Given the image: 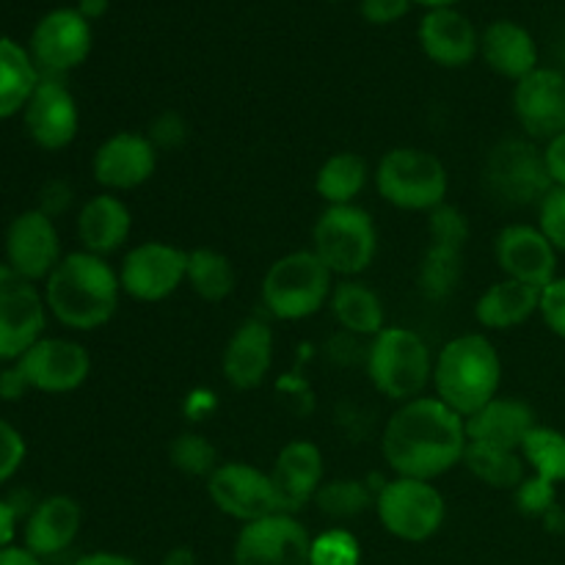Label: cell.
Here are the masks:
<instances>
[{"label": "cell", "mask_w": 565, "mask_h": 565, "mask_svg": "<svg viewBox=\"0 0 565 565\" xmlns=\"http://www.w3.org/2000/svg\"><path fill=\"white\" fill-rule=\"evenodd\" d=\"M6 265L28 281H47L55 265L64 259L61 254V237L55 230V218L44 215L42 210H22L14 215L6 230Z\"/></svg>", "instance_id": "obj_16"}, {"label": "cell", "mask_w": 565, "mask_h": 565, "mask_svg": "<svg viewBox=\"0 0 565 565\" xmlns=\"http://www.w3.org/2000/svg\"><path fill=\"white\" fill-rule=\"evenodd\" d=\"M544 163L555 188H565V130L561 136L550 138L544 147Z\"/></svg>", "instance_id": "obj_47"}, {"label": "cell", "mask_w": 565, "mask_h": 565, "mask_svg": "<svg viewBox=\"0 0 565 565\" xmlns=\"http://www.w3.org/2000/svg\"><path fill=\"white\" fill-rule=\"evenodd\" d=\"M235 265H232V259L226 254L215 252V248H193V252H188L185 285L202 301H226L232 296V290H235Z\"/></svg>", "instance_id": "obj_33"}, {"label": "cell", "mask_w": 565, "mask_h": 565, "mask_svg": "<svg viewBox=\"0 0 565 565\" xmlns=\"http://www.w3.org/2000/svg\"><path fill=\"white\" fill-rule=\"evenodd\" d=\"M502 386V359L486 334H461L434 362V390L463 419L494 401Z\"/></svg>", "instance_id": "obj_3"}, {"label": "cell", "mask_w": 565, "mask_h": 565, "mask_svg": "<svg viewBox=\"0 0 565 565\" xmlns=\"http://www.w3.org/2000/svg\"><path fill=\"white\" fill-rule=\"evenodd\" d=\"M270 480H274L276 500H279V513L296 516L307 502H315V494L326 483L323 452L315 441H287L276 456Z\"/></svg>", "instance_id": "obj_21"}, {"label": "cell", "mask_w": 565, "mask_h": 565, "mask_svg": "<svg viewBox=\"0 0 565 565\" xmlns=\"http://www.w3.org/2000/svg\"><path fill=\"white\" fill-rule=\"evenodd\" d=\"M381 527L406 544H423L441 530L447 505L430 480L392 478L375 494Z\"/></svg>", "instance_id": "obj_8"}, {"label": "cell", "mask_w": 565, "mask_h": 565, "mask_svg": "<svg viewBox=\"0 0 565 565\" xmlns=\"http://www.w3.org/2000/svg\"><path fill=\"white\" fill-rule=\"evenodd\" d=\"M417 276L419 290L430 301H445V298H450L463 276V246L430 241L428 248H425L423 263H419Z\"/></svg>", "instance_id": "obj_34"}, {"label": "cell", "mask_w": 565, "mask_h": 565, "mask_svg": "<svg viewBox=\"0 0 565 565\" xmlns=\"http://www.w3.org/2000/svg\"><path fill=\"white\" fill-rule=\"evenodd\" d=\"M47 303L33 281L0 263V362H17L44 337Z\"/></svg>", "instance_id": "obj_11"}, {"label": "cell", "mask_w": 565, "mask_h": 565, "mask_svg": "<svg viewBox=\"0 0 565 565\" xmlns=\"http://www.w3.org/2000/svg\"><path fill=\"white\" fill-rule=\"evenodd\" d=\"M75 9L81 11L88 22H92V20H99V17L110 9V0H77Z\"/></svg>", "instance_id": "obj_52"}, {"label": "cell", "mask_w": 565, "mask_h": 565, "mask_svg": "<svg viewBox=\"0 0 565 565\" xmlns=\"http://www.w3.org/2000/svg\"><path fill=\"white\" fill-rule=\"evenodd\" d=\"M539 315L550 326L552 334L565 340V276H557L552 285L541 290V309Z\"/></svg>", "instance_id": "obj_44"}, {"label": "cell", "mask_w": 565, "mask_h": 565, "mask_svg": "<svg viewBox=\"0 0 565 565\" xmlns=\"http://www.w3.org/2000/svg\"><path fill=\"white\" fill-rule=\"evenodd\" d=\"M25 392H31V386H28L17 362H11L9 367H0V401H20Z\"/></svg>", "instance_id": "obj_48"}, {"label": "cell", "mask_w": 565, "mask_h": 565, "mask_svg": "<svg viewBox=\"0 0 565 565\" xmlns=\"http://www.w3.org/2000/svg\"><path fill=\"white\" fill-rule=\"evenodd\" d=\"M312 535L296 516L274 513L243 524L235 539L232 565H309Z\"/></svg>", "instance_id": "obj_13"}, {"label": "cell", "mask_w": 565, "mask_h": 565, "mask_svg": "<svg viewBox=\"0 0 565 565\" xmlns=\"http://www.w3.org/2000/svg\"><path fill=\"white\" fill-rule=\"evenodd\" d=\"M494 257L505 279L524 281L539 290L557 279V248L539 226H505L494 241Z\"/></svg>", "instance_id": "obj_20"}, {"label": "cell", "mask_w": 565, "mask_h": 565, "mask_svg": "<svg viewBox=\"0 0 565 565\" xmlns=\"http://www.w3.org/2000/svg\"><path fill=\"white\" fill-rule=\"evenodd\" d=\"M28 53L42 75H66L92 53V22L77 9H53L33 28Z\"/></svg>", "instance_id": "obj_14"}, {"label": "cell", "mask_w": 565, "mask_h": 565, "mask_svg": "<svg viewBox=\"0 0 565 565\" xmlns=\"http://www.w3.org/2000/svg\"><path fill=\"white\" fill-rule=\"evenodd\" d=\"M22 125H25L28 138L47 152H58L75 141L81 110L61 77L42 75L36 92L31 94L22 110Z\"/></svg>", "instance_id": "obj_17"}, {"label": "cell", "mask_w": 565, "mask_h": 565, "mask_svg": "<svg viewBox=\"0 0 565 565\" xmlns=\"http://www.w3.org/2000/svg\"><path fill=\"white\" fill-rule=\"evenodd\" d=\"M17 524H20V511H17L14 502L0 500V550L14 546Z\"/></svg>", "instance_id": "obj_49"}, {"label": "cell", "mask_w": 565, "mask_h": 565, "mask_svg": "<svg viewBox=\"0 0 565 565\" xmlns=\"http://www.w3.org/2000/svg\"><path fill=\"white\" fill-rule=\"evenodd\" d=\"M375 191L386 204L408 213H434L447 202L450 177L434 152L419 147H395L375 166Z\"/></svg>", "instance_id": "obj_6"}, {"label": "cell", "mask_w": 565, "mask_h": 565, "mask_svg": "<svg viewBox=\"0 0 565 565\" xmlns=\"http://www.w3.org/2000/svg\"><path fill=\"white\" fill-rule=\"evenodd\" d=\"M160 565H199L196 552L188 550V546H174V550L166 552L163 563Z\"/></svg>", "instance_id": "obj_53"}, {"label": "cell", "mask_w": 565, "mask_h": 565, "mask_svg": "<svg viewBox=\"0 0 565 565\" xmlns=\"http://www.w3.org/2000/svg\"><path fill=\"white\" fill-rule=\"evenodd\" d=\"M188 252L163 241L132 246L119 265L121 292L136 301L158 303L185 285Z\"/></svg>", "instance_id": "obj_10"}, {"label": "cell", "mask_w": 565, "mask_h": 565, "mask_svg": "<svg viewBox=\"0 0 565 565\" xmlns=\"http://www.w3.org/2000/svg\"><path fill=\"white\" fill-rule=\"evenodd\" d=\"M72 565H138V561H132L130 555H119V552H88Z\"/></svg>", "instance_id": "obj_50"}, {"label": "cell", "mask_w": 565, "mask_h": 565, "mask_svg": "<svg viewBox=\"0 0 565 565\" xmlns=\"http://www.w3.org/2000/svg\"><path fill=\"white\" fill-rule=\"evenodd\" d=\"M0 565H44L42 557L33 555L25 546H6L0 550Z\"/></svg>", "instance_id": "obj_51"}, {"label": "cell", "mask_w": 565, "mask_h": 565, "mask_svg": "<svg viewBox=\"0 0 565 565\" xmlns=\"http://www.w3.org/2000/svg\"><path fill=\"white\" fill-rule=\"evenodd\" d=\"M274 331L265 320L248 318L230 337L221 356V373L237 392H252L265 384L274 367Z\"/></svg>", "instance_id": "obj_22"}, {"label": "cell", "mask_w": 565, "mask_h": 565, "mask_svg": "<svg viewBox=\"0 0 565 565\" xmlns=\"http://www.w3.org/2000/svg\"><path fill=\"white\" fill-rule=\"evenodd\" d=\"M419 47L434 64L461 70L480 55V33L458 9H434L419 22Z\"/></svg>", "instance_id": "obj_23"}, {"label": "cell", "mask_w": 565, "mask_h": 565, "mask_svg": "<svg viewBox=\"0 0 565 565\" xmlns=\"http://www.w3.org/2000/svg\"><path fill=\"white\" fill-rule=\"evenodd\" d=\"M541 309V290L516 279H500L478 298L475 318L483 329L511 331L527 323Z\"/></svg>", "instance_id": "obj_28"}, {"label": "cell", "mask_w": 565, "mask_h": 565, "mask_svg": "<svg viewBox=\"0 0 565 565\" xmlns=\"http://www.w3.org/2000/svg\"><path fill=\"white\" fill-rule=\"evenodd\" d=\"M483 182L497 202L508 207H530L544 202L552 191L544 149L527 138H505L489 152L483 166Z\"/></svg>", "instance_id": "obj_9"}, {"label": "cell", "mask_w": 565, "mask_h": 565, "mask_svg": "<svg viewBox=\"0 0 565 565\" xmlns=\"http://www.w3.org/2000/svg\"><path fill=\"white\" fill-rule=\"evenodd\" d=\"M72 204V188L66 185V182L61 180H53L47 182V185L42 188V199H39V210H42L44 215H50V218H55V215L64 213L66 207Z\"/></svg>", "instance_id": "obj_46"}, {"label": "cell", "mask_w": 565, "mask_h": 565, "mask_svg": "<svg viewBox=\"0 0 565 565\" xmlns=\"http://www.w3.org/2000/svg\"><path fill=\"white\" fill-rule=\"evenodd\" d=\"M312 252L334 276H362L379 252V232L367 210L359 204L326 207L312 230Z\"/></svg>", "instance_id": "obj_7"}, {"label": "cell", "mask_w": 565, "mask_h": 565, "mask_svg": "<svg viewBox=\"0 0 565 565\" xmlns=\"http://www.w3.org/2000/svg\"><path fill=\"white\" fill-rule=\"evenodd\" d=\"M315 505L323 516L345 522V519L362 516L367 508H375V494L364 480L337 478L320 486L318 494H315Z\"/></svg>", "instance_id": "obj_35"}, {"label": "cell", "mask_w": 565, "mask_h": 565, "mask_svg": "<svg viewBox=\"0 0 565 565\" xmlns=\"http://www.w3.org/2000/svg\"><path fill=\"white\" fill-rule=\"evenodd\" d=\"M158 169V149L147 132L119 130L105 138L92 160V174L108 193L136 191L152 180Z\"/></svg>", "instance_id": "obj_18"}, {"label": "cell", "mask_w": 565, "mask_h": 565, "mask_svg": "<svg viewBox=\"0 0 565 565\" xmlns=\"http://www.w3.org/2000/svg\"><path fill=\"white\" fill-rule=\"evenodd\" d=\"M513 114L530 138L550 141L565 130V75L539 66L513 88Z\"/></svg>", "instance_id": "obj_19"}, {"label": "cell", "mask_w": 565, "mask_h": 565, "mask_svg": "<svg viewBox=\"0 0 565 565\" xmlns=\"http://www.w3.org/2000/svg\"><path fill=\"white\" fill-rule=\"evenodd\" d=\"M370 166L359 152H337L318 169L315 191L323 199L326 207L334 204H356L362 191L367 188Z\"/></svg>", "instance_id": "obj_31"}, {"label": "cell", "mask_w": 565, "mask_h": 565, "mask_svg": "<svg viewBox=\"0 0 565 565\" xmlns=\"http://www.w3.org/2000/svg\"><path fill=\"white\" fill-rule=\"evenodd\" d=\"M461 463L480 480V483L491 486V489L516 491L519 486H522V480L527 478V463H524L522 452L502 450V447L491 445H478V441H469Z\"/></svg>", "instance_id": "obj_32"}, {"label": "cell", "mask_w": 565, "mask_h": 565, "mask_svg": "<svg viewBox=\"0 0 565 565\" xmlns=\"http://www.w3.org/2000/svg\"><path fill=\"white\" fill-rule=\"evenodd\" d=\"M83 524V508L75 497L53 494L39 500L22 524V546L36 557L61 555L75 544Z\"/></svg>", "instance_id": "obj_24"}, {"label": "cell", "mask_w": 565, "mask_h": 565, "mask_svg": "<svg viewBox=\"0 0 565 565\" xmlns=\"http://www.w3.org/2000/svg\"><path fill=\"white\" fill-rule=\"evenodd\" d=\"M434 362L428 342L406 326H386L367 348L370 381L395 403L423 397L425 386L434 381Z\"/></svg>", "instance_id": "obj_4"}, {"label": "cell", "mask_w": 565, "mask_h": 565, "mask_svg": "<svg viewBox=\"0 0 565 565\" xmlns=\"http://www.w3.org/2000/svg\"><path fill=\"white\" fill-rule=\"evenodd\" d=\"M207 497L224 516L241 524L279 513L270 472L246 461H226L207 478Z\"/></svg>", "instance_id": "obj_12"}, {"label": "cell", "mask_w": 565, "mask_h": 565, "mask_svg": "<svg viewBox=\"0 0 565 565\" xmlns=\"http://www.w3.org/2000/svg\"><path fill=\"white\" fill-rule=\"evenodd\" d=\"M334 320L348 331V334L356 337H370L386 329V309L381 301L379 292L373 287H367L359 279H342L334 285L329 301Z\"/></svg>", "instance_id": "obj_29"}, {"label": "cell", "mask_w": 565, "mask_h": 565, "mask_svg": "<svg viewBox=\"0 0 565 565\" xmlns=\"http://www.w3.org/2000/svg\"><path fill=\"white\" fill-rule=\"evenodd\" d=\"M428 241L436 243H452V246H463L469 243V218L452 204H441L434 213H428Z\"/></svg>", "instance_id": "obj_40"}, {"label": "cell", "mask_w": 565, "mask_h": 565, "mask_svg": "<svg viewBox=\"0 0 565 565\" xmlns=\"http://www.w3.org/2000/svg\"><path fill=\"white\" fill-rule=\"evenodd\" d=\"M467 445V419L436 395L401 403L381 436V452L395 478L430 483L463 461Z\"/></svg>", "instance_id": "obj_1"}, {"label": "cell", "mask_w": 565, "mask_h": 565, "mask_svg": "<svg viewBox=\"0 0 565 565\" xmlns=\"http://www.w3.org/2000/svg\"><path fill=\"white\" fill-rule=\"evenodd\" d=\"M25 439L11 423L0 419V486L9 483L25 461Z\"/></svg>", "instance_id": "obj_43"}, {"label": "cell", "mask_w": 565, "mask_h": 565, "mask_svg": "<svg viewBox=\"0 0 565 565\" xmlns=\"http://www.w3.org/2000/svg\"><path fill=\"white\" fill-rule=\"evenodd\" d=\"M522 458L533 475L550 480V483H565V434L546 425H535L522 445Z\"/></svg>", "instance_id": "obj_36"}, {"label": "cell", "mask_w": 565, "mask_h": 565, "mask_svg": "<svg viewBox=\"0 0 565 565\" xmlns=\"http://www.w3.org/2000/svg\"><path fill=\"white\" fill-rule=\"evenodd\" d=\"M513 497H516V508L524 516L544 519L557 505V486L539 478V475H527L522 486L513 491Z\"/></svg>", "instance_id": "obj_39"}, {"label": "cell", "mask_w": 565, "mask_h": 565, "mask_svg": "<svg viewBox=\"0 0 565 565\" xmlns=\"http://www.w3.org/2000/svg\"><path fill=\"white\" fill-rule=\"evenodd\" d=\"M39 81L42 72L33 64L31 53L14 39L0 36V119L22 114Z\"/></svg>", "instance_id": "obj_30"}, {"label": "cell", "mask_w": 565, "mask_h": 565, "mask_svg": "<svg viewBox=\"0 0 565 565\" xmlns=\"http://www.w3.org/2000/svg\"><path fill=\"white\" fill-rule=\"evenodd\" d=\"M414 0H362V17L370 25H392L412 11Z\"/></svg>", "instance_id": "obj_45"}, {"label": "cell", "mask_w": 565, "mask_h": 565, "mask_svg": "<svg viewBox=\"0 0 565 565\" xmlns=\"http://www.w3.org/2000/svg\"><path fill=\"white\" fill-rule=\"evenodd\" d=\"M132 213L125 199L116 193H99L92 196L77 213V237L83 243V252H92L97 257H108L116 248H121L130 237Z\"/></svg>", "instance_id": "obj_27"}, {"label": "cell", "mask_w": 565, "mask_h": 565, "mask_svg": "<svg viewBox=\"0 0 565 565\" xmlns=\"http://www.w3.org/2000/svg\"><path fill=\"white\" fill-rule=\"evenodd\" d=\"M414 3L425 6L428 11H434V9H456L461 0H414Z\"/></svg>", "instance_id": "obj_54"}, {"label": "cell", "mask_w": 565, "mask_h": 565, "mask_svg": "<svg viewBox=\"0 0 565 565\" xmlns=\"http://www.w3.org/2000/svg\"><path fill=\"white\" fill-rule=\"evenodd\" d=\"M188 136H191V127H188L185 116L177 114V110H160L147 127V138L152 141V147L158 149V152H174V149H182Z\"/></svg>", "instance_id": "obj_41"}, {"label": "cell", "mask_w": 565, "mask_h": 565, "mask_svg": "<svg viewBox=\"0 0 565 565\" xmlns=\"http://www.w3.org/2000/svg\"><path fill=\"white\" fill-rule=\"evenodd\" d=\"M47 312L61 326L75 331H94L108 323L119 309V270L108 259L92 252L64 254L53 274L44 281Z\"/></svg>", "instance_id": "obj_2"}, {"label": "cell", "mask_w": 565, "mask_h": 565, "mask_svg": "<svg viewBox=\"0 0 565 565\" xmlns=\"http://www.w3.org/2000/svg\"><path fill=\"white\" fill-rule=\"evenodd\" d=\"M539 230L557 252H565V188H552L539 204Z\"/></svg>", "instance_id": "obj_42"}, {"label": "cell", "mask_w": 565, "mask_h": 565, "mask_svg": "<svg viewBox=\"0 0 565 565\" xmlns=\"http://www.w3.org/2000/svg\"><path fill=\"white\" fill-rule=\"evenodd\" d=\"M480 55L491 72L519 83L539 70V44L533 33L513 20H497L480 36Z\"/></svg>", "instance_id": "obj_26"}, {"label": "cell", "mask_w": 565, "mask_h": 565, "mask_svg": "<svg viewBox=\"0 0 565 565\" xmlns=\"http://www.w3.org/2000/svg\"><path fill=\"white\" fill-rule=\"evenodd\" d=\"M334 274L312 248L285 254L263 279V303L276 320H307L318 315L334 292Z\"/></svg>", "instance_id": "obj_5"}, {"label": "cell", "mask_w": 565, "mask_h": 565, "mask_svg": "<svg viewBox=\"0 0 565 565\" xmlns=\"http://www.w3.org/2000/svg\"><path fill=\"white\" fill-rule=\"evenodd\" d=\"M169 461L171 467L180 469L188 478H204L207 480L215 469L221 467L218 450H215L213 441L202 434H180L169 445Z\"/></svg>", "instance_id": "obj_37"}, {"label": "cell", "mask_w": 565, "mask_h": 565, "mask_svg": "<svg viewBox=\"0 0 565 565\" xmlns=\"http://www.w3.org/2000/svg\"><path fill=\"white\" fill-rule=\"evenodd\" d=\"M362 563V546L351 530L331 527L315 535L309 550V565H359Z\"/></svg>", "instance_id": "obj_38"}, {"label": "cell", "mask_w": 565, "mask_h": 565, "mask_svg": "<svg viewBox=\"0 0 565 565\" xmlns=\"http://www.w3.org/2000/svg\"><path fill=\"white\" fill-rule=\"evenodd\" d=\"M535 425L539 423H535V414L527 403L516 401V397L497 395L480 412L467 417V436L469 441H478V445L519 452Z\"/></svg>", "instance_id": "obj_25"}, {"label": "cell", "mask_w": 565, "mask_h": 565, "mask_svg": "<svg viewBox=\"0 0 565 565\" xmlns=\"http://www.w3.org/2000/svg\"><path fill=\"white\" fill-rule=\"evenodd\" d=\"M17 367L22 370L31 390L44 395H70L86 384L92 373V356L81 342L42 337L17 359Z\"/></svg>", "instance_id": "obj_15"}]
</instances>
